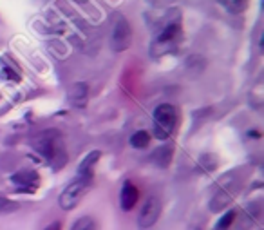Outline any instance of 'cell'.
<instances>
[{
	"label": "cell",
	"instance_id": "3957f363",
	"mask_svg": "<svg viewBox=\"0 0 264 230\" xmlns=\"http://www.w3.org/2000/svg\"><path fill=\"white\" fill-rule=\"evenodd\" d=\"M90 185H92V176H82L78 174L76 180H73L69 185L65 187V190L60 194V207L64 210H73L82 201L87 192H89Z\"/></svg>",
	"mask_w": 264,
	"mask_h": 230
},
{
	"label": "cell",
	"instance_id": "52a82bcc",
	"mask_svg": "<svg viewBox=\"0 0 264 230\" xmlns=\"http://www.w3.org/2000/svg\"><path fill=\"white\" fill-rule=\"evenodd\" d=\"M11 181H13V185L24 192H35L40 185V176L36 174L35 170H20L11 176Z\"/></svg>",
	"mask_w": 264,
	"mask_h": 230
},
{
	"label": "cell",
	"instance_id": "8fae6325",
	"mask_svg": "<svg viewBox=\"0 0 264 230\" xmlns=\"http://www.w3.org/2000/svg\"><path fill=\"white\" fill-rule=\"evenodd\" d=\"M172 152H174L172 145L165 143V145H161L160 149H156L154 152H152V161H154L158 167H169L170 160H172Z\"/></svg>",
	"mask_w": 264,
	"mask_h": 230
},
{
	"label": "cell",
	"instance_id": "7c38bea8",
	"mask_svg": "<svg viewBox=\"0 0 264 230\" xmlns=\"http://www.w3.org/2000/svg\"><path fill=\"white\" fill-rule=\"evenodd\" d=\"M98 160H100V150H92V152H89V154L84 158V161L80 163V167H78V174L92 176V172H94V165L98 163Z\"/></svg>",
	"mask_w": 264,
	"mask_h": 230
},
{
	"label": "cell",
	"instance_id": "4fadbf2b",
	"mask_svg": "<svg viewBox=\"0 0 264 230\" xmlns=\"http://www.w3.org/2000/svg\"><path fill=\"white\" fill-rule=\"evenodd\" d=\"M217 2H219L228 13H232V15H239V13H243V11L248 7L250 0H217Z\"/></svg>",
	"mask_w": 264,
	"mask_h": 230
},
{
	"label": "cell",
	"instance_id": "e0dca14e",
	"mask_svg": "<svg viewBox=\"0 0 264 230\" xmlns=\"http://www.w3.org/2000/svg\"><path fill=\"white\" fill-rule=\"evenodd\" d=\"M235 216H237L235 214V210H228L224 216H221V220L217 221V227H215V229L217 230H228L230 227H232V223L235 221Z\"/></svg>",
	"mask_w": 264,
	"mask_h": 230
},
{
	"label": "cell",
	"instance_id": "30bf717a",
	"mask_svg": "<svg viewBox=\"0 0 264 230\" xmlns=\"http://www.w3.org/2000/svg\"><path fill=\"white\" fill-rule=\"evenodd\" d=\"M89 98V87L84 82H78L69 89V100L75 107H84Z\"/></svg>",
	"mask_w": 264,
	"mask_h": 230
},
{
	"label": "cell",
	"instance_id": "8992f818",
	"mask_svg": "<svg viewBox=\"0 0 264 230\" xmlns=\"http://www.w3.org/2000/svg\"><path fill=\"white\" fill-rule=\"evenodd\" d=\"M161 214V201L158 196H150L147 198V201L143 203L140 210V216H138V227L141 230H149L150 227L154 225L158 218Z\"/></svg>",
	"mask_w": 264,
	"mask_h": 230
},
{
	"label": "cell",
	"instance_id": "6da1fadb",
	"mask_svg": "<svg viewBox=\"0 0 264 230\" xmlns=\"http://www.w3.org/2000/svg\"><path fill=\"white\" fill-rule=\"evenodd\" d=\"M174 15H170L165 18L161 29L156 33L154 42H152V55L154 56H165L172 53V51L177 49V45L181 42V36H183V31H181V16L179 11L176 13L172 11Z\"/></svg>",
	"mask_w": 264,
	"mask_h": 230
},
{
	"label": "cell",
	"instance_id": "ac0fdd59",
	"mask_svg": "<svg viewBox=\"0 0 264 230\" xmlns=\"http://www.w3.org/2000/svg\"><path fill=\"white\" fill-rule=\"evenodd\" d=\"M62 229V225L58 223V221H55V223H51V225H47L44 230H60Z\"/></svg>",
	"mask_w": 264,
	"mask_h": 230
},
{
	"label": "cell",
	"instance_id": "9a60e30c",
	"mask_svg": "<svg viewBox=\"0 0 264 230\" xmlns=\"http://www.w3.org/2000/svg\"><path fill=\"white\" fill-rule=\"evenodd\" d=\"M71 230H98V225H96L94 218L90 216H84L80 220H76L71 227Z\"/></svg>",
	"mask_w": 264,
	"mask_h": 230
},
{
	"label": "cell",
	"instance_id": "277c9868",
	"mask_svg": "<svg viewBox=\"0 0 264 230\" xmlns=\"http://www.w3.org/2000/svg\"><path fill=\"white\" fill-rule=\"evenodd\" d=\"M132 42V29L123 15H116L112 20V33H110V45L116 53L125 51Z\"/></svg>",
	"mask_w": 264,
	"mask_h": 230
},
{
	"label": "cell",
	"instance_id": "2e32d148",
	"mask_svg": "<svg viewBox=\"0 0 264 230\" xmlns=\"http://www.w3.org/2000/svg\"><path fill=\"white\" fill-rule=\"evenodd\" d=\"M18 209H20V205L16 201L0 196V214H11V212H16Z\"/></svg>",
	"mask_w": 264,
	"mask_h": 230
},
{
	"label": "cell",
	"instance_id": "9c48e42d",
	"mask_svg": "<svg viewBox=\"0 0 264 230\" xmlns=\"http://www.w3.org/2000/svg\"><path fill=\"white\" fill-rule=\"evenodd\" d=\"M138 198H140V192H138V187L130 181H125L123 187H121V194H120V205L123 210H132L134 205L138 203Z\"/></svg>",
	"mask_w": 264,
	"mask_h": 230
},
{
	"label": "cell",
	"instance_id": "5b68a950",
	"mask_svg": "<svg viewBox=\"0 0 264 230\" xmlns=\"http://www.w3.org/2000/svg\"><path fill=\"white\" fill-rule=\"evenodd\" d=\"M33 147H35L47 161H53V160H56V156L60 154L62 145H60L58 134L51 130V132H44V134L38 136L35 140V143H33Z\"/></svg>",
	"mask_w": 264,
	"mask_h": 230
},
{
	"label": "cell",
	"instance_id": "ba28073f",
	"mask_svg": "<svg viewBox=\"0 0 264 230\" xmlns=\"http://www.w3.org/2000/svg\"><path fill=\"white\" fill-rule=\"evenodd\" d=\"M234 194H237V187L234 183L219 187V190L215 192L212 201H210V210L212 212H221L223 209H226L228 203L232 201V198H234Z\"/></svg>",
	"mask_w": 264,
	"mask_h": 230
},
{
	"label": "cell",
	"instance_id": "5bb4252c",
	"mask_svg": "<svg viewBox=\"0 0 264 230\" xmlns=\"http://www.w3.org/2000/svg\"><path fill=\"white\" fill-rule=\"evenodd\" d=\"M150 141V136L147 130H138L134 134L130 136V145L134 147V149H145V147L149 145Z\"/></svg>",
	"mask_w": 264,
	"mask_h": 230
},
{
	"label": "cell",
	"instance_id": "7a4b0ae2",
	"mask_svg": "<svg viewBox=\"0 0 264 230\" xmlns=\"http://www.w3.org/2000/svg\"><path fill=\"white\" fill-rule=\"evenodd\" d=\"M152 125H154V136L158 140H169L174 134L177 125V111L172 104H161L154 109L152 116Z\"/></svg>",
	"mask_w": 264,
	"mask_h": 230
}]
</instances>
